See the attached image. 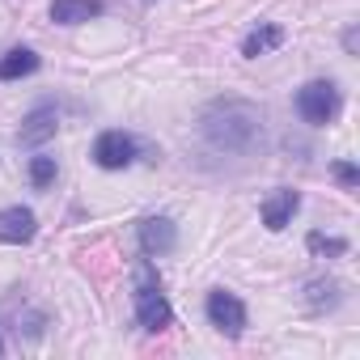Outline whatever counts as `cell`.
I'll list each match as a JSON object with an SVG mask.
<instances>
[{
    "instance_id": "9c48e42d",
    "label": "cell",
    "mask_w": 360,
    "mask_h": 360,
    "mask_svg": "<svg viewBox=\"0 0 360 360\" xmlns=\"http://www.w3.org/2000/svg\"><path fill=\"white\" fill-rule=\"evenodd\" d=\"M301 208V195L297 191H288V187H280V191H271L263 204H259V212H263V225L271 229V233H280L288 221H292V212Z\"/></svg>"
},
{
    "instance_id": "52a82bcc",
    "label": "cell",
    "mask_w": 360,
    "mask_h": 360,
    "mask_svg": "<svg viewBox=\"0 0 360 360\" xmlns=\"http://www.w3.org/2000/svg\"><path fill=\"white\" fill-rule=\"evenodd\" d=\"M136 233H140V250H144L148 259H153V255L161 259V255H169V250L178 246V225H174L169 217H144Z\"/></svg>"
},
{
    "instance_id": "30bf717a",
    "label": "cell",
    "mask_w": 360,
    "mask_h": 360,
    "mask_svg": "<svg viewBox=\"0 0 360 360\" xmlns=\"http://www.w3.org/2000/svg\"><path fill=\"white\" fill-rule=\"evenodd\" d=\"M102 18V0H51V22L56 26H81Z\"/></svg>"
},
{
    "instance_id": "6da1fadb",
    "label": "cell",
    "mask_w": 360,
    "mask_h": 360,
    "mask_svg": "<svg viewBox=\"0 0 360 360\" xmlns=\"http://www.w3.org/2000/svg\"><path fill=\"white\" fill-rule=\"evenodd\" d=\"M200 136L217 153H250L263 144V110L246 98H217L200 115Z\"/></svg>"
},
{
    "instance_id": "8992f818",
    "label": "cell",
    "mask_w": 360,
    "mask_h": 360,
    "mask_svg": "<svg viewBox=\"0 0 360 360\" xmlns=\"http://www.w3.org/2000/svg\"><path fill=\"white\" fill-rule=\"evenodd\" d=\"M60 127V106L56 102H39L26 119H22V131H18V144L22 148H39L43 140H51Z\"/></svg>"
},
{
    "instance_id": "ac0fdd59",
    "label": "cell",
    "mask_w": 360,
    "mask_h": 360,
    "mask_svg": "<svg viewBox=\"0 0 360 360\" xmlns=\"http://www.w3.org/2000/svg\"><path fill=\"white\" fill-rule=\"evenodd\" d=\"M144 5H153V0H144Z\"/></svg>"
},
{
    "instance_id": "e0dca14e",
    "label": "cell",
    "mask_w": 360,
    "mask_h": 360,
    "mask_svg": "<svg viewBox=\"0 0 360 360\" xmlns=\"http://www.w3.org/2000/svg\"><path fill=\"white\" fill-rule=\"evenodd\" d=\"M0 356H5V339H0Z\"/></svg>"
},
{
    "instance_id": "5b68a950",
    "label": "cell",
    "mask_w": 360,
    "mask_h": 360,
    "mask_svg": "<svg viewBox=\"0 0 360 360\" xmlns=\"http://www.w3.org/2000/svg\"><path fill=\"white\" fill-rule=\"evenodd\" d=\"M136 153H140V144H136L127 131H102V136L94 140V161H98L102 169H127V165L136 161Z\"/></svg>"
},
{
    "instance_id": "4fadbf2b",
    "label": "cell",
    "mask_w": 360,
    "mask_h": 360,
    "mask_svg": "<svg viewBox=\"0 0 360 360\" xmlns=\"http://www.w3.org/2000/svg\"><path fill=\"white\" fill-rule=\"evenodd\" d=\"M56 174H60L56 157H47V153L30 157V187H34V191H47V187L56 183Z\"/></svg>"
},
{
    "instance_id": "3957f363",
    "label": "cell",
    "mask_w": 360,
    "mask_h": 360,
    "mask_svg": "<svg viewBox=\"0 0 360 360\" xmlns=\"http://www.w3.org/2000/svg\"><path fill=\"white\" fill-rule=\"evenodd\" d=\"M297 115L309 127L335 123V115H339V89H335V81H309V85H301L297 89Z\"/></svg>"
},
{
    "instance_id": "2e32d148",
    "label": "cell",
    "mask_w": 360,
    "mask_h": 360,
    "mask_svg": "<svg viewBox=\"0 0 360 360\" xmlns=\"http://www.w3.org/2000/svg\"><path fill=\"white\" fill-rule=\"evenodd\" d=\"M330 174H335V178H339V183H343V187H347V191H352V187H356V183H360V169H356V165H352V161H335V165H330Z\"/></svg>"
},
{
    "instance_id": "8fae6325",
    "label": "cell",
    "mask_w": 360,
    "mask_h": 360,
    "mask_svg": "<svg viewBox=\"0 0 360 360\" xmlns=\"http://www.w3.org/2000/svg\"><path fill=\"white\" fill-rule=\"evenodd\" d=\"M280 43H284V30H280L276 22H263V26H255V30L246 34V43H242V56H246V60H259V56L276 51Z\"/></svg>"
},
{
    "instance_id": "277c9868",
    "label": "cell",
    "mask_w": 360,
    "mask_h": 360,
    "mask_svg": "<svg viewBox=\"0 0 360 360\" xmlns=\"http://www.w3.org/2000/svg\"><path fill=\"white\" fill-rule=\"evenodd\" d=\"M208 322H212L221 335L238 339V335L246 330V305H242V297L229 292V288H212V292H208Z\"/></svg>"
},
{
    "instance_id": "5bb4252c",
    "label": "cell",
    "mask_w": 360,
    "mask_h": 360,
    "mask_svg": "<svg viewBox=\"0 0 360 360\" xmlns=\"http://www.w3.org/2000/svg\"><path fill=\"white\" fill-rule=\"evenodd\" d=\"M305 292H309V305H314V309H335V305H339V284H335V280H322V276H318V280L305 284Z\"/></svg>"
},
{
    "instance_id": "7c38bea8",
    "label": "cell",
    "mask_w": 360,
    "mask_h": 360,
    "mask_svg": "<svg viewBox=\"0 0 360 360\" xmlns=\"http://www.w3.org/2000/svg\"><path fill=\"white\" fill-rule=\"evenodd\" d=\"M30 72H39V56L30 47H13L5 60H0V81H22Z\"/></svg>"
},
{
    "instance_id": "ba28073f",
    "label": "cell",
    "mask_w": 360,
    "mask_h": 360,
    "mask_svg": "<svg viewBox=\"0 0 360 360\" xmlns=\"http://www.w3.org/2000/svg\"><path fill=\"white\" fill-rule=\"evenodd\" d=\"M34 233H39V217H34L30 208H22V204L0 208V242L26 246V242H34Z\"/></svg>"
},
{
    "instance_id": "9a60e30c",
    "label": "cell",
    "mask_w": 360,
    "mask_h": 360,
    "mask_svg": "<svg viewBox=\"0 0 360 360\" xmlns=\"http://www.w3.org/2000/svg\"><path fill=\"white\" fill-rule=\"evenodd\" d=\"M309 250H314V255H347V242H343V238H322V233H309Z\"/></svg>"
},
{
    "instance_id": "7a4b0ae2",
    "label": "cell",
    "mask_w": 360,
    "mask_h": 360,
    "mask_svg": "<svg viewBox=\"0 0 360 360\" xmlns=\"http://www.w3.org/2000/svg\"><path fill=\"white\" fill-rule=\"evenodd\" d=\"M131 305H136V322H140V330H148V335H161V330L174 322V309H169V301H165V292H161V280H157V271H153L148 259L136 263Z\"/></svg>"
}]
</instances>
